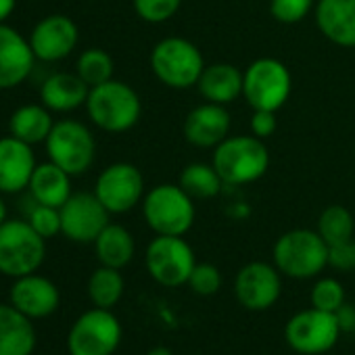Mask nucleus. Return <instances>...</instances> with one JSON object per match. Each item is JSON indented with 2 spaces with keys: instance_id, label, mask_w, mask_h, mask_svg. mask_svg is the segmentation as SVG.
Listing matches in <instances>:
<instances>
[{
  "instance_id": "9b49d317",
  "label": "nucleus",
  "mask_w": 355,
  "mask_h": 355,
  "mask_svg": "<svg viewBox=\"0 0 355 355\" xmlns=\"http://www.w3.org/2000/svg\"><path fill=\"white\" fill-rule=\"evenodd\" d=\"M284 336L293 351L301 355H322L336 345L340 328L334 313L309 307L286 322Z\"/></svg>"
},
{
  "instance_id": "72a5a7b5",
  "label": "nucleus",
  "mask_w": 355,
  "mask_h": 355,
  "mask_svg": "<svg viewBox=\"0 0 355 355\" xmlns=\"http://www.w3.org/2000/svg\"><path fill=\"white\" fill-rule=\"evenodd\" d=\"M189 286L201 297H211L222 286V274L214 263H197L189 278Z\"/></svg>"
},
{
  "instance_id": "6ab92c4d",
  "label": "nucleus",
  "mask_w": 355,
  "mask_h": 355,
  "mask_svg": "<svg viewBox=\"0 0 355 355\" xmlns=\"http://www.w3.org/2000/svg\"><path fill=\"white\" fill-rule=\"evenodd\" d=\"M184 138L199 148H216L230 132V113L224 105L203 103L184 119Z\"/></svg>"
},
{
  "instance_id": "a878e982",
  "label": "nucleus",
  "mask_w": 355,
  "mask_h": 355,
  "mask_svg": "<svg viewBox=\"0 0 355 355\" xmlns=\"http://www.w3.org/2000/svg\"><path fill=\"white\" fill-rule=\"evenodd\" d=\"M94 251H96L101 266L121 270L132 261L136 253V243L128 228L109 222V226L96 236Z\"/></svg>"
},
{
  "instance_id": "5701e85b",
  "label": "nucleus",
  "mask_w": 355,
  "mask_h": 355,
  "mask_svg": "<svg viewBox=\"0 0 355 355\" xmlns=\"http://www.w3.org/2000/svg\"><path fill=\"white\" fill-rule=\"evenodd\" d=\"M36 330L32 320L11 303H0V355H32Z\"/></svg>"
},
{
  "instance_id": "f8f14e48",
  "label": "nucleus",
  "mask_w": 355,
  "mask_h": 355,
  "mask_svg": "<svg viewBox=\"0 0 355 355\" xmlns=\"http://www.w3.org/2000/svg\"><path fill=\"white\" fill-rule=\"evenodd\" d=\"M94 195L109 214H125L140 203L144 195V178L132 163H111L98 173Z\"/></svg>"
},
{
  "instance_id": "7c9ffc66",
  "label": "nucleus",
  "mask_w": 355,
  "mask_h": 355,
  "mask_svg": "<svg viewBox=\"0 0 355 355\" xmlns=\"http://www.w3.org/2000/svg\"><path fill=\"white\" fill-rule=\"evenodd\" d=\"M345 303V288L334 278H320L311 288V307L336 313Z\"/></svg>"
},
{
  "instance_id": "f3484780",
  "label": "nucleus",
  "mask_w": 355,
  "mask_h": 355,
  "mask_svg": "<svg viewBox=\"0 0 355 355\" xmlns=\"http://www.w3.org/2000/svg\"><path fill=\"white\" fill-rule=\"evenodd\" d=\"M36 63L30 40L15 28L0 24V90L17 88L28 80Z\"/></svg>"
},
{
  "instance_id": "1a4fd4ad",
  "label": "nucleus",
  "mask_w": 355,
  "mask_h": 355,
  "mask_svg": "<svg viewBox=\"0 0 355 355\" xmlns=\"http://www.w3.org/2000/svg\"><path fill=\"white\" fill-rule=\"evenodd\" d=\"M291 88V71L278 59H257L243 73V96L251 109L278 111L288 101Z\"/></svg>"
},
{
  "instance_id": "4be33fe9",
  "label": "nucleus",
  "mask_w": 355,
  "mask_h": 355,
  "mask_svg": "<svg viewBox=\"0 0 355 355\" xmlns=\"http://www.w3.org/2000/svg\"><path fill=\"white\" fill-rule=\"evenodd\" d=\"M28 191L36 203L61 209L65 205V201L73 195L71 193V175L53 161L38 163L32 173Z\"/></svg>"
},
{
  "instance_id": "2eb2a0df",
  "label": "nucleus",
  "mask_w": 355,
  "mask_h": 355,
  "mask_svg": "<svg viewBox=\"0 0 355 355\" xmlns=\"http://www.w3.org/2000/svg\"><path fill=\"white\" fill-rule=\"evenodd\" d=\"M28 40L36 61L57 63L67 59L76 51L80 30L76 21L67 15H49L34 26Z\"/></svg>"
},
{
  "instance_id": "9d476101",
  "label": "nucleus",
  "mask_w": 355,
  "mask_h": 355,
  "mask_svg": "<svg viewBox=\"0 0 355 355\" xmlns=\"http://www.w3.org/2000/svg\"><path fill=\"white\" fill-rule=\"evenodd\" d=\"M121 343V324L111 309L84 311L67 334L69 355H113Z\"/></svg>"
},
{
  "instance_id": "473e14b6",
  "label": "nucleus",
  "mask_w": 355,
  "mask_h": 355,
  "mask_svg": "<svg viewBox=\"0 0 355 355\" xmlns=\"http://www.w3.org/2000/svg\"><path fill=\"white\" fill-rule=\"evenodd\" d=\"M180 5L182 0H134V11L146 24H165L178 13Z\"/></svg>"
},
{
  "instance_id": "ea45409f",
  "label": "nucleus",
  "mask_w": 355,
  "mask_h": 355,
  "mask_svg": "<svg viewBox=\"0 0 355 355\" xmlns=\"http://www.w3.org/2000/svg\"><path fill=\"white\" fill-rule=\"evenodd\" d=\"M7 220H9V209H7V203L3 199V193H0V226H3Z\"/></svg>"
},
{
  "instance_id": "b1692460",
  "label": "nucleus",
  "mask_w": 355,
  "mask_h": 355,
  "mask_svg": "<svg viewBox=\"0 0 355 355\" xmlns=\"http://www.w3.org/2000/svg\"><path fill=\"white\" fill-rule=\"evenodd\" d=\"M197 88L207 103L226 107L243 94V71L230 63L205 65Z\"/></svg>"
},
{
  "instance_id": "0eeeda50",
  "label": "nucleus",
  "mask_w": 355,
  "mask_h": 355,
  "mask_svg": "<svg viewBox=\"0 0 355 355\" xmlns=\"http://www.w3.org/2000/svg\"><path fill=\"white\" fill-rule=\"evenodd\" d=\"M44 144L49 161L63 167L69 175L86 173L96 157V140L92 132L78 119L55 121Z\"/></svg>"
},
{
  "instance_id": "cd10ccee",
  "label": "nucleus",
  "mask_w": 355,
  "mask_h": 355,
  "mask_svg": "<svg viewBox=\"0 0 355 355\" xmlns=\"http://www.w3.org/2000/svg\"><path fill=\"white\" fill-rule=\"evenodd\" d=\"M180 184L193 199H214L222 191V178L214 165L191 163L180 173Z\"/></svg>"
},
{
  "instance_id": "4c0bfd02",
  "label": "nucleus",
  "mask_w": 355,
  "mask_h": 355,
  "mask_svg": "<svg viewBox=\"0 0 355 355\" xmlns=\"http://www.w3.org/2000/svg\"><path fill=\"white\" fill-rule=\"evenodd\" d=\"M334 315H336L340 332H355V307L353 305L343 303L340 309Z\"/></svg>"
},
{
  "instance_id": "58836bf2",
  "label": "nucleus",
  "mask_w": 355,
  "mask_h": 355,
  "mask_svg": "<svg viewBox=\"0 0 355 355\" xmlns=\"http://www.w3.org/2000/svg\"><path fill=\"white\" fill-rule=\"evenodd\" d=\"M17 7V0H0V24H7Z\"/></svg>"
},
{
  "instance_id": "39448f33",
  "label": "nucleus",
  "mask_w": 355,
  "mask_h": 355,
  "mask_svg": "<svg viewBox=\"0 0 355 355\" xmlns=\"http://www.w3.org/2000/svg\"><path fill=\"white\" fill-rule=\"evenodd\" d=\"M150 69L159 82L173 90L197 86L205 61L201 51L187 38L169 36L155 44L150 53Z\"/></svg>"
},
{
  "instance_id": "2f4dec72",
  "label": "nucleus",
  "mask_w": 355,
  "mask_h": 355,
  "mask_svg": "<svg viewBox=\"0 0 355 355\" xmlns=\"http://www.w3.org/2000/svg\"><path fill=\"white\" fill-rule=\"evenodd\" d=\"M28 222L42 239L49 241L61 232V209L40 205L34 201V205L30 207V214H28Z\"/></svg>"
},
{
  "instance_id": "a19ab883",
  "label": "nucleus",
  "mask_w": 355,
  "mask_h": 355,
  "mask_svg": "<svg viewBox=\"0 0 355 355\" xmlns=\"http://www.w3.org/2000/svg\"><path fill=\"white\" fill-rule=\"evenodd\" d=\"M146 355H173L167 347H163V345H159V347H153L150 351H146Z\"/></svg>"
},
{
  "instance_id": "393cba45",
  "label": "nucleus",
  "mask_w": 355,
  "mask_h": 355,
  "mask_svg": "<svg viewBox=\"0 0 355 355\" xmlns=\"http://www.w3.org/2000/svg\"><path fill=\"white\" fill-rule=\"evenodd\" d=\"M53 125H55V121H53L51 109H46L42 103L21 105L13 111L11 119H9L11 136L19 138L32 146L38 142H46Z\"/></svg>"
},
{
  "instance_id": "6e6552de",
  "label": "nucleus",
  "mask_w": 355,
  "mask_h": 355,
  "mask_svg": "<svg viewBox=\"0 0 355 355\" xmlns=\"http://www.w3.org/2000/svg\"><path fill=\"white\" fill-rule=\"evenodd\" d=\"M144 263L155 282L161 286H182L197 266L193 247L182 236H163L157 234L144 253Z\"/></svg>"
},
{
  "instance_id": "4468645a",
  "label": "nucleus",
  "mask_w": 355,
  "mask_h": 355,
  "mask_svg": "<svg viewBox=\"0 0 355 355\" xmlns=\"http://www.w3.org/2000/svg\"><path fill=\"white\" fill-rule=\"evenodd\" d=\"M282 293L280 270L266 261H251L241 268L234 280V295L239 303L251 311L270 309Z\"/></svg>"
},
{
  "instance_id": "dca6fc26",
  "label": "nucleus",
  "mask_w": 355,
  "mask_h": 355,
  "mask_svg": "<svg viewBox=\"0 0 355 355\" xmlns=\"http://www.w3.org/2000/svg\"><path fill=\"white\" fill-rule=\"evenodd\" d=\"M9 303L30 320H42L57 311L61 303V293L53 280L34 272L15 278L9 291Z\"/></svg>"
},
{
  "instance_id": "aec40b11",
  "label": "nucleus",
  "mask_w": 355,
  "mask_h": 355,
  "mask_svg": "<svg viewBox=\"0 0 355 355\" xmlns=\"http://www.w3.org/2000/svg\"><path fill=\"white\" fill-rule=\"evenodd\" d=\"M315 24L330 42L355 49V0H320Z\"/></svg>"
},
{
  "instance_id": "a211bd4d",
  "label": "nucleus",
  "mask_w": 355,
  "mask_h": 355,
  "mask_svg": "<svg viewBox=\"0 0 355 355\" xmlns=\"http://www.w3.org/2000/svg\"><path fill=\"white\" fill-rule=\"evenodd\" d=\"M36 165L32 144L15 136L0 138V193L17 195L26 191Z\"/></svg>"
},
{
  "instance_id": "bb28decb",
  "label": "nucleus",
  "mask_w": 355,
  "mask_h": 355,
  "mask_svg": "<svg viewBox=\"0 0 355 355\" xmlns=\"http://www.w3.org/2000/svg\"><path fill=\"white\" fill-rule=\"evenodd\" d=\"M123 288H125L123 276L115 268L101 266L88 278V297L94 307H103V309L115 307L123 297Z\"/></svg>"
},
{
  "instance_id": "7ed1b4c3",
  "label": "nucleus",
  "mask_w": 355,
  "mask_h": 355,
  "mask_svg": "<svg viewBox=\"0 0 355 355\" xmlns=\"http://www.w3.org/2000/svg\"><path fill=\"white\" fill-rule=\"evenodd\" d=\"M142 216L155 234L184 236L195 224L193 197L180 184H159L142 201Z\"/></svg>"
},
{
  "instance_id": "c85d7f7f",
  "label": "nucleus",
  "mask_w": 355,
  "mask_h": 355,
  "mask_svg": "<svg viewBox=\"0 0 355 355\" xmlns=\"http://www.w3.org/2000/svg\"><path fill=\"white\" fill-rule=\"evenodd\" d=\"M353 230H355V220L351 211L343 205L326 207L318 220V232L328 245H336L353 239Z\"/></svg>"
},
{
  "instance_id": "f257e3e1",
  "label": "nucleus",
  "mask_w": 355,
  "mask_h": 355,
  "mask_svg": "<svg viewBox=\"0 0 355 355\" xmlns=\"http://www.w3.org/2000/svg\"><path fill=\"white\" fill-rule=\"evenodd\" d=\"M211 165L224 184L243 187L257 182L268 171L270 153L257 136H228L216 146Z\"/></svg>"
},
{
  "instance_id": "ddd939ff",
  "label": "nucleus",
  "mask_w": 355,
  "mask_h": 355,
  "mask_svg": "<svg viewBox=\"0 0 355 355\" xmlns=\"http://www.w3.org/2000/svg\"><path fill=\"white\" fill-rule=\"evenodd\" d=\"M109 216L94 193L71 195L61 207V232L73 243H94L109 226Z\"/></svg>"
},
{
  "instance_id": "412c9836",
  "label": "nucleus",
  "mask_w": 355,
  "mask_h": 355,
  "mask_svg": "<svg viewBox=\"0 0 355 355\" xmlns=\"http://www.w3.org/2000/svg\"><path fill=\"white\" fill-rule=\"evenodd\" d=\"M90 86L78 76L59 71L49 76L40 86V103L57 113H69L86 105Z\"/></svg>"
},
{
  "instance_id": "20e7f679",
  "label": "nucleus",
  "mask_w": 355,
  "mask_h": 355,
  "mask_svg": "<svg viewBox=\"0 0 355 355\" xmlns=\"http://www.w3.org/2000/svg\"><path fill=\"white\" fill-rule=\"evenodd\" d=\"M274 266L295 280L313 278L328 266V243L318 230H288L274 245Z\"/></svg>"
},
{
  "instance_id": "e433bc0d",
  "label": "nucleus",
  "mask_w": 355,
  "mask_h": 355,
  "mask_svg": "<svg viewBox=\"0 0 355 355\" xmlns=\"http://www.w3.org/2000/svg\"><path fill=\"white\" fill-rule=\"evenodd\" d=\"M276 111H263V109H255L253 117H251V130L257 138H270L276 132Z\"/></svg>"
},
{
  "instance_id": "f704fd0d",
  "label": "nucleus",
  "mask_w": 355,
  "mask_h": 355,
  "mask_svg": "<svg viewBox=\"0 0 355 355\" xmlns=\"http://www.w3.org/2000/svg\"><path fill=\"white\" fill-rule=\"evenodd\" d=\"M313 7V0H272L270 3V13L274 15L276 21L293 26L299 24L309 15Z\"/></svg>"
},
{
  "instance_id": "c756f323",
  "label": "nucleus",
  "mask_w": 355,
  "mask_h": 355,
  "mask_svg": "<svg viewBox=\"0 0 355 355\" xmlns=\"http://www.w3.org/2000/svg\"><path fill=\"white\" fill-rule=\"evenodd\" d=\"M113 59L103 49H88L78 57L76 73L92 88L113 80Z\"/></svg>"
},
{
  "instance_id": "f03ea898",
  "label": "nucleus",
  "mask_w": 355,
  "mask_h": 355,
  "mask_svg": "<svg viewBox=\"0 0 355 355\" xmlns=\"http://www.w3.org/2000/svg\"><path fill=\"white\" fill-rule=\"evenodd\" d=\"M86 111L96 128L111 134H121L138 123L142 103L132 86L119 80H109L90 88Z\"/></svg>"
},
{
  "instance_id": "423d86ee",
  "label": "nucleus",
  "mask_w": 355,
  "mask_h": 355,
  "mask_svg": "<svg viewBox=\"0 0 355 355\" xmlns=\"http://www.w3.org/2000/svg\"><path fill=\"white\" fill-rule=\"evenodd\" d=\"M46 257L42 239L28 220H7L0 226V274L21 278L34 274Z\"/></svg>"
},
{
  "instance_id": "c9c22d12",
  "label": "nucleus",
  "mask_w": 355,
  "mask_h": 355,
  "mask_svg": "<svg viewBox=\"0 0 355 355\" xmlns=\"http://www.w3.org/2000/svg\"><path fill=\"white\" fill-rule=\"evenodd\" d=\"M328 266L338 272L355 270V241H343L336 245H328Z\"/></svg>"
}]
</instances>
